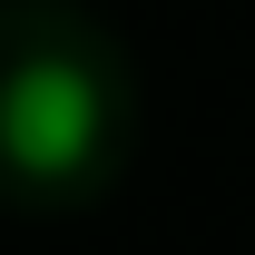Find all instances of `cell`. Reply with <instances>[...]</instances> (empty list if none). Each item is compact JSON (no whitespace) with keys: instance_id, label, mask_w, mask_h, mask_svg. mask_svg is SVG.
<instances>
[{"instance_id":"6da1fadb","label":"cell","mask_w":255,"mask_h":255,"mask_svg":"<svg viewBox=\"0 0 255 255\" xmlns=\"http://www.w3.org/2000/svg\"><path fill=\"white\" fill-rule=\"evenodd\" d=\"M98 79L79 59H30L10 89H0V147L39 177H69V167L98 147Z\"/></svg>"}]
</instances>
